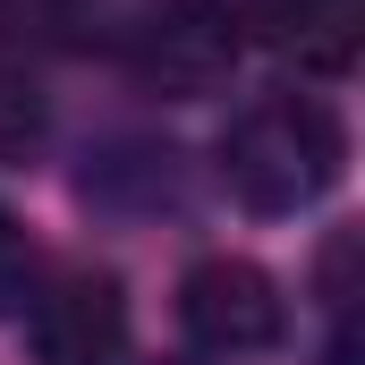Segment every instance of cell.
<instances>
[{
    "instance_id": "1",
    "label": "cell",
    "mask_w": 365,
    "mask_h": 365,
    "mask_svg": "<svg viewBox=\"0 0 365 365\" xmlns=\"http://www.w3.org/2000/svg\"><path fill=\"white\" fill-rule=\"evenodd\" d=\"M349 162V128L323 93H255L221 128V187L247 212H306Z\"/></svg>"
},
{
    "instance_id": "2",
    "label": "cell",
    "mask_w": 365,
    "mask_h": 365,
    "mask_svg": "<svg viewBox=\"0 0 365 365\" xmlns=\"http://www.w3.org/2000/svg\"><path fill=\"white\" fill-rule=\"evenodd\" d=\"M280 323H289V306H280L272 272L247 255H212L179 280V331L204 357H255L280 340Z\"/></svg>"
},
{
    "instance_id": "3",
    "label": "cell",
    "mask_w": 365,
    "mask_h": 365,
    "mask_svg": "<svg viewBox=\"0 0 365 365\" xmlns=\"http://www.w3.org/2000/svg\"><path fill=\"white\" fill-rule=\"evenodd\" d=\"M128 60L162 93H212L238 60V17L230 0H153L128 26Z\"/></svg>"
},
{
    "instance_id": "4",
    "label": "cell",
    "mask_w": 365,
    "mask_h": 365,
    "mask_svg": "<svg viewBox=\"0 0 365 365\" xmlns=\"http://www.w3.org/2000/svg\"><path fill=\"white\" fill-rule=\"evenodd\" d=\"M34 340L43 365H110L128 340V297L110 272H60L34 297Z\"/></svg>"
},
{
    "instance_id": "5",
    "label": "cell",
    "mask_w": 365,
    "mask_h": 365,
    "mask_svg": "<svg viewBox=\"0 0 365 365\" xmlns=\"http://www.w3.org/2000/svg\"><path fill=\"white\" fill-rule=\"evenodd\" d=\"M238 26L264 51L297 60L306 77H340L357 60V43H365V0H247Z\"/></svg>"
},
{
    "instance_id": "6",
    "label": "cell",
    "mask_w": 365,
    "mask_h": 365,
    "mask_svg": "<svg viewBox=\"0 0 365 365\" xmlns=\"http://www.w3.org/2000/svg\"><path fill=\"white\" fill-rule=\"evenodd\" d=\"M43 136H51V93L26 60L0 51V162H34Z\"/></svg>"
},
{
    "instance_id": "7",
    "label": "cell",
    "mask_w": 365,
    "mask_h": 365,
    "mask_svg": "<svg viewBox=\"0 0 365 365\" xmlns=\"http://www.w3.org/2000/svg\"><path fill=\"white\" fill-rule=\"evenodd\" d=\"M26 272H34V255H26V230L0 212V297H17V289H26Z\"/></svg>"
}]
</instances>
